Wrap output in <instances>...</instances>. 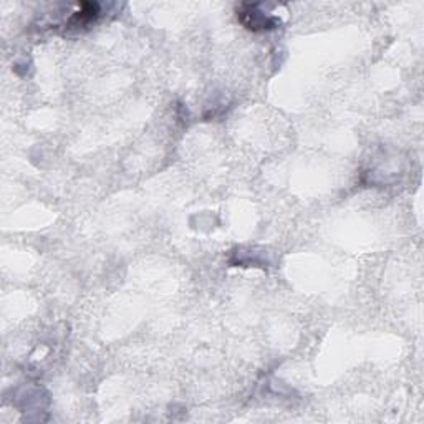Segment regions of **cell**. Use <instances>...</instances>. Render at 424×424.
I'll return each instance as SVG.
<instances>
[{
	"label": "cell",
	"mask_w": 424,
	"mask_h": 424,
	"mask_svg": "<svg viewBox=\"0 0 424 424\" xmlns=\"http://www.w3.org/2000/svg\"><path fill=\"white\" fill-rule=\"evenodd\" d=\"M244 8H247V10L237 12V15L247 28H252V30H264L265 28L267 30V28H274L277 25V20L272 17H265L260 12H256V6H244Z\"/></svg>",
	"instance_id": "cell-1"
}]
</instances>
